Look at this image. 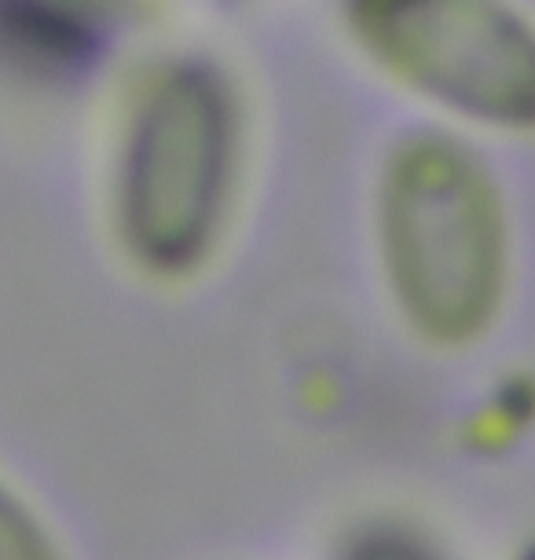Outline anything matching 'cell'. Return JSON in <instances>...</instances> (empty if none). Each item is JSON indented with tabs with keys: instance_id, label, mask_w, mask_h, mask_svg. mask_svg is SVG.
<instances>
[{
	"instance_id": "6da1fadb",
	"label": "cell",
	"mask_w": 535,
	"mask_h": 560,
	"mask_svg": "<svg viewBox=\"0 0 535 560\" xmlns=\"http://www.w3.org/2000/svg\"><path fill=\"white\" fill-rule=\"evenodd\" d=\"M377 260L422 345L488 337L510 290V220L488 168L451 143L407 147L377 195Z\"/></svg>"
},
{
	"instance_id": "3957f363",
	"label": "cell",
	"mask_w": 535,
	"mask_h": 560,
	"mask_svg": "<svg viewBox=\"0 0 535 560\" xmlns=\"http://www.w3.org/2000/svg\"><path fill=\"white\" fill-rule=\"evenodd\" d=\"M393 62H400L451 103L517 121L535 110V40L488 0H385Z\"/></svg>"
},
{
	"instance_id": "8992f818",
	"label": "cell",
	"mask_w": 535,
	"mask_h": 560,
	"mask_svg": "<svg viewBox=\"0 0 535 560\" xmlns=\"http://www.w3.org/2000/svg\"><path fill=\"white\" fill-rule=\"evenodd\" d=\"M521 560H535V546H532V549H524V553H521Z\"/></svg>"
},
{
	"instance_id": "7a4b0ae2",
	"label": "cell",
	"mask_w": 535,
	"mask_h": 560,
	"mask_svg": "<svg viewBox=\"0 0 535 560\" xmlns=\"http://www.w3.org/2000/svg\"><path fill=\"white\" fill-rule=\"evenodd\" d=\"M232 195V107L213 73L184 70L147 103L121 162L114 191L121 249L159 279L195 275L224 238Z\"/></svg>"
},
{
	"instance_id": "5b68a950",
	"label": "cell",
	"mask_w": 535,
	"mask_h": 560,
	"mask_svg": "<svg viewBox=\"0 0 535 560\" xmlns=\"http://www.w3.org/2000/svg\"><path fill=\"white\" fill-rule=\"evenodd\" d=\"M0 560H70L37 502L0 472Z\"/></svg>"
},
{
	"instance_id": "277c9868",
	"label": "cell",
	"mask_w": 535,
	"mask_h": 560,
	"mask_svg": "<svg viewBox=\"0 0 535 560\" xmlns=\"http://www.w3.org/2000/svg\"><path fill=\"white\" fill-rule=\"evenodd\" d=\"M330 560H455L429 527L407 516H367L338 538Z\"/></svg>"
}]
</instances>
